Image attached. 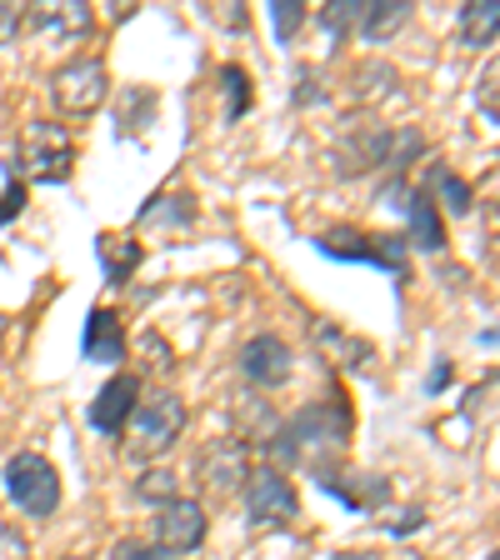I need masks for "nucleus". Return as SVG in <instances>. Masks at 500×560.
<instances>
[{
  "label": "nucleus",
  "mask_w": 500,
  "mask_h": 560,
  "mask_svg": "<svg viewBox=\"0 0 500 560\" xmlns=\"http://www.w3.org/2000/svg\"><path fill=\"white\" fill-rule=\"evenodd\" d=\"M136 495L140 501H155V505H165V501H175V476L171 470H146V476L136 480Z\"/></svg>",
  "instance_id": "obj_19"
},
{
  "label": "nucleus",
  "mask_w": 500,
  "mask_h": 560,
  "mask_svg": "<svg viewBox=\"0 0 500 560\" xmlns=\"http://www.w3.org/2000/svg\"><path fill=\"white\" fill-rule=\"evenodd\" d=\"M25 25V5L21 0H0V46H11Z\"/></svg>",
  "instance_id": "obj_23"
},
{
  "label": "nucleus",
  "mask_w": 500,
  "mask_h": 560,
  "mask_svg": "<svg viewBox=\"0 0 500 560\" xmlns=\"http://www.w3.org/2000/svg\"><path fill=\"white\" fill-rule=\"evenodd\" d=\"M221 91H225L221 120H235V116H245V110H251V75H245L241 66H225L221 70Z\"/></svg>",
  "instance_id": "obj_17"
},
{
  "label": "nucleus",
  "mask_w": 500,
  "mask_h": 560,
  "mask_svg": "<svg viewBox=\"0 0 500 560\" xmlns=\"http://www.w3.org/2000/svg\"><path fill=\"white\" fill-rule=\"evenodd\" d=\"M66 560H85V556H66Z\"/></svg>",
  "instance_id": "obj_27"
},
{
  "label": "nucleus",
  "mask_w": 500,
  "mask_h": 560,
  "mask_svg": "<svg viewBox=\"0 0 500 560\" xmlns=\"http://www.w3.org/2000/svg\"><path fill=\"white\" fill-rule=\"evenodd\" d=\"M136 400H140L136 375H111V381L95 390V400H91V425L101 435H120V425L130 420Z\"/></svg>",
  "instance_id": "obj_10"
},
{
  "label": "nucleus",
  "mask_w": 500,
  "mask_h": 560,
  "mask_svg": "<svg viewBox=\"0 0 500 560\" xmlns=\"http://www.w3.org/2000/svg\"><path fill=\"white\" fill-rule=\"evenodd\" d=\"M410 245H420V250H441L445 245V225L435 215L431 196H410Z\"/></svg>",
  "instance_id": "obj_15"
},
{
  "label": "nucleus",
  "mask_w": 500,
  "mask_h": 560,
  "mask_svg": "<svg viewBox=\"0 0 500 560\" xmlns=\"http://www.w3.org/2000/svg\"><path fill=\"white\" fill-rule=\"evenodd\" d=\"M0 560H31V540L11 521H0Z\"/></svg>",
  "instance_id": "obj_22"
},
{
  "label": "nucleus",
  "mask_w": 500,
  "mask_h": 560,
  "mask_svg": "<svg viewBox=\"0 0 500 560\" xmlns=\"http://www.w3.org/2000/svg\"><path fill=\"white\" fill-rule=\"evenodd\" d=\"M361 11H365V5H356V0H336V5H326V11H321V25H326L330 35L361 31Z\"/></svg>",
  "instance_id": "obj_18"
},
{
  "label": "nucleus",
  "mask_w": 500,
  "mask_h": 560,
  "mask_svg": "<svg viewBox=\"0 0 500 560\" xmlns=\"http://www.w3.org/2000/svg\"><path fill=\"white\" fill-rule=\"evenodd\" d=\"M105 95H111V70H105L101 56H75L50 75V101H56L60 116H75V120L95 116L105 105Z\"/></svg>",
  "instance_id": "obj_3"
},
{
  "label": "nucleus",
  "mask_w": 500,
  "mask_h": 560,
  "mask_svg": "<svg viewBox=\"0 0 500 560\" xmlns=\"http://www.w3.org/2000/svg\"><path fill=\"white\" fill-rule=\"evenodd\" d=\"M490 560H496V556H490Z\"/></svg>",
  "instance_id": "obj_28"
},
{
  "label": "nucleus",
  "mask_w": 500,
  "mask_h": 560,
  "mask_svg": "<svg viewBox=\"0 0 500 560\" xmlns=\"http://www.w3.org/2000/svg\"><path fill=\"white\" fill-rule=\"evenodd\" d=\"M385 155H391V130L385 126H346V136H340L336 145V161L346 175L356 171H375V165H385Z\"/></svg>",
  "instance_id": "obj_11"
},
{
  "label": "nucleus",
  "mask_w": 500,
  "mask_h": 560,
  "mask_svg": "<svg viewBox=\"0 0 500 560\" xmlns=\"http://www.w3.org/2000/svg\"><path fill=\"white\" fill-rule=\"evenodd\" d=\"M21 206H25V186H21V180H11V186H5V196H0V225H11L15 215H21Z\"/></svg>",
  "instance_id": "obj_25"
},
{
  "label": "nucleus",
  "mask_w": 500,
  "mask_h": 560,
  "mask_svg": "<svg viewBox=\"0 0 500 560\" xmlns=\"http://www.w3.org/2000/svg\"><path fill=\"white\" fill-rule=\"evenodd\" d=\"M406 15H410L406 0H375V5L361 11V35L365 40H391V35L406 25Z\"/></svg>",
  "instance_id": "obj_14"
},
{
  "label": "nucleus",
  "mask_w": 500,
  "mask_h": 560,
  "mask_svg": "<svg viewBox=\"0 0 500 560\" xmlns=\"http://www.w3.org/2000/svg\"><path fill=\"white\" fill-rule=\"evenodd\" d=\"M196 470H200V480H206L210 490L235 495V490H245V480H251V455H245L241 441H216V445L200 451Z\"/></svg>",
  "instance_id": "obj_9"
},
{
  "label": "nucleus",
  "mask_w": 500,
  "mask_h": 560,
  "mask_svg": "<svg viewBox=\"0 0 500 560\" xmlns=\"http://www.w3.org/2000/svg\"><path fill=\"white\" fill-rule=\"evenodd\" d=\"M200 540H206V505L200 501L175 495V501L155 505V521H151L155 550H165V556H190V550H200Z\"/></svg>",
  "instance_id": "obj_7"
},
{
  "label": "nucleus",
  "mask_w": 500,
  "mask_h": 560,
  "mask_svg": "<svg viewBox=\"0 0 500 560\" xmlns=\"http://www.w3.org/2000/svg\"><path fill=\"white\" fill-rule=\"evenodd\" d=\"M435 186L445 190V200H451V210H455V215H466V210H470V186H466V180H461V175L441 171V175H435Z\"/></svg>",
  "instance_id": "obj_21"
},
{
  "label": "nucleus",
  "mask_w": 500,
  "mask_h": 560,
  "mask_svg": "<svg viewBox=\"0 0 500 560\" xmlns=\"http://www.w3.org/2000/svg\"><path fill=\"white\" fill-rule=\"evenodd\" d=\"M336 560H381V556H375V550H340Z\"/></svg>",
  "instance_id": "obj_26"
},
{
  "label": "nucleus",
  "mask_w": 500,
  "mask_h": 560,
  "mask_svg": "<svg viewBox=\"0 0 500 560\" xmlns=\"http://www.w3.org/2000/svg\"><path fill=\"white\" fill-rule=\"evenodd\" d=\"M181 431H186V406H181V396L161 390V396L136 400L130 420L120 425V451H126L130 460H161V455L181 441Z\"/></svg>",
  "instance_id": "obj_1"
},
{
  "label": "nucleus",
  "mask_w": 500,
  "mask_h": 560,
  "mask_svg": "<svg viewBox=\"0 0 500 560\" xmlns=\"http://www.w3.org/2000/svg\"><path fill=\"white\" fill-rule=\"evenodd\" d=\"M15 165L31 180H70L75 171V136L56 120H31L15 145Z\"/></svg>",
  "instance_id": "obj_2"
},
{
  "label": "nucleus",
  "mask_w": 500,
  "mask_h": 560,
  "mask_svg": "<svg viewBox=\"0 0 500 560\" xmlns=\"http://www.w3.org/2000/svg\"><path fill=\"white\" fill-rule=\"evenodd\" d=\"M101 260H105V276L120 285V280L136 270L140 245H136V241H116V235H101Z\"/></svg>",
  "instance_id": "obj_16"
},
{
  "label": "nucleus",
  "mask_w": 500,
  "mask_h": 560,
  "mask_svg": "<svg viewBox=\"0 0 500 560\" xmlns=\"http://www.w3.org/2000/svg\"><path fill=\"white\" fill-rule=\"evenodd\" d=\"M116 560H171V556H165V550H155L151 540H120Z\"/></svg>",
  "instance_id": "obj_24"
},
{
  "label": "nucleus",
  "mask_w": 500,
  "mask_h": 560,
  "mask_svg": "<svg viewBox=\"0 0 500 560\" xmlns=\"http://www.w3.org/2000/svg\"><path fill=\"white\" fill-rule=\"evenodd\" d=\"M5 495L21 505L31 521H50L60 511V476L40 451H21L5 466Z\"/></svg>",
  "instance_id": "obj_4"
},
{
  "label": "nucleus",
  "mask_w": 500,
  "mask_h": 560,
  "mask_svg": "<svg viewBox=\"0 0 500 560\" xmlns=\"http://www.w3.org/2000/svg\"><path fill=\"white\" fill-rule=\"evenodd\" d=\"M291 365H295V355L280 336H256V340H245V350H241V375L251 385H260V390H276V385L291 381Z\"/></svg>",
  "instance_id": "obj_8"
},
{
  "label": "nucleus",
  "mask_w": 500,
  "mask_h": 560,
  "mask_svg": "<svg viewBox=\"0 0 500 560\" xmlns=\"http://www.w3.org/2000/svg\"><path fill=\"white\" fill-rule=\"evenodd\" d=\"M21 31L35 35V46L46 50H70L91 35V5L81 0H46V5H25Z\"/></svg>",
  "instance_id": "obj_6"
},
{
  "label": "nucleus",
  "mask_w": 500,
  "mask_h": 560,
  "mask_svg": "<svg viewBox=\"0 0 500 560\" xmlns=\"http://www.w3.org/2000/svg\"><path fill=\"white\" fill-rule=\"evenodd\" d=\"M81 355L95 365H120V355H126V330H120L116 311H105V305L91 311V326H85V336H81Z\"/></svg>",
  "instance_id": "obj_12"
},
{
  "label": "nucleus",
  "mask_w": 500,
  "mask_h": 560,
  "mask_svg": "<svg viewBox=\"0 0 500 560\" xmlns=\"http://www.w3.org/2000/svg\"><path fill=\"white\" fill-rule=\"evenodd\" d=\"M496 25H500V5H496V0H470L466 11H461V40H466L470 50L496 46Z\"/></svg>",
  "instance_id": "obj_13"
},
{
  "label": "nucleus",
  "mask_w": 500,
  "mask_h": 560,
  "mask_svg": "<svg viewBox=\"0 0 500 560\" xmlns=\"http://www.w3.org/2000/svg\"><path fill=\"white\" fill-rule=\"evenodd\" d=\"M301 511V495H295L291 476L280 466H260L245 480V521L256 530H276V525H291Z\"/></svg>",
  "instance_id": "obj_5"
},
{
  "label": "nucleus",
  "mask_w": 500,
  "mask_h": 560,
  "mask_svg": "<svg viewBox=\"0 0 500 560\" xmlns=\"http://www.w3.org/2000/svg\"><path fill=\"white\" fill-rule=\"evenodd\" d=\"M270 21H276L280 40H291V35L301 31V21H305V5L301 0H276V5H270Z\"/></svg>",
  "instance_id": "obj_20"
}]
</instances>
